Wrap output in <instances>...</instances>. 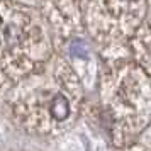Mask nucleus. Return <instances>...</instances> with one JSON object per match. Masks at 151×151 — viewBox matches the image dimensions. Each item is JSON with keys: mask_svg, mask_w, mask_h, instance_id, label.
Listing matches in <instances>:
<instances>
[{"mask_svg": "<svg viewBox=\"0 0 151 151\" xmlns=\"http://www.w3.org/2000/svg\"><path fill=\"white\" fill-rule=\"evenodd\" d=\"M51 114H53L55 119H58V121H63V119L68 117L70 104L63 95H56L55 99H53V102H51Z\"/></svg>", "mask_w": 151, "mask_h": 151, "instance_id": "obj_1", "label": "nucleus"}]
</instances>
